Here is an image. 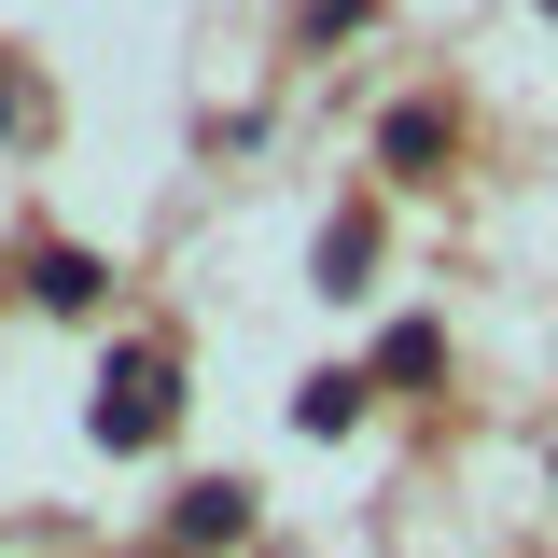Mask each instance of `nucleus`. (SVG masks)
Masks as SVG:
<instances>
[{
  "label": "nucleus",
  "instance_id": "f257e3e1",
  "mask_svg": "<svg viewBox=\"0 0 558 558\" xmlns=\"http://www.w3.org/2000/svg\"><path fill=\"white\" fill-rule=\"evenodd\" d=\"M168 405H182V391H168V349H126V363L98 377V447H154Z\"/></svg>",
  "mask_w": 558,
  "mask_h": 558
},
{
  "label": "nucleus",
  "instance_id": "f03ea898",
  "mask_svg": "<svg viewBox=\"0 0 558 558\" xmlns=\"http://www.w3.org/2000/svg\"><path fill=\"white\" fill-rule=\"evenodd\" d=\"M238 531H252V488H238V475H196V488H182V558H196V545H238Z\"/></svg>",
  "mask_w": 558,
  "mask_h": 558
},
{
  "label": "nucleus",
  "instance_id": "7ed1b4c3",
  "mask_svg": "<svg viewBox=\"0 0 558 558\" xmlns=\"http://www.w3.org/2000/svg\"><path fill=\"white\" fill-rule=\"evenodd\" d=\"M349 418H363V377H349V363H336V377H307V391H293V433H349Z\"/></svg>",
  "mask_w": 558,
  "mask_h": 558
},
{
  "label": "nucleus",
  "instance_id": "20e7f679",
  "mask_svg": "<svg viewBox=\"0 0 558 558\" xmlns=\"http://www.w3.org/2000/svg\"><path fill=\"white\" fill-rule=\"evenodd\" d=\"M447 154V112H391V168H433Z\"/></svg>",
  "mask_w": 558,
  "mask_h": 558
},
{
  "label": "nucleus",
  "instance_id": "39448f33",
  "mask_svg": "<svg viewBox=\"0 0 558 558\" xmlns=\"http://www.w3.org/2000/svg\"><path fill=\"white\" fill-rule=\"evenodd\" d=\"M377 377H433V322H391L377 336Z\"/></svg>",
  "mask_w": 558,
  "mask_h": 558
}]
</instances>
